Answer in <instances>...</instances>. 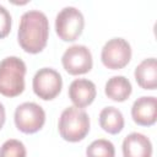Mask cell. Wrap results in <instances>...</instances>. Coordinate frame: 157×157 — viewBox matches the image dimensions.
<instances>
[{
	"instance_id": "cell-14",
	"label": "cell",
	"mask_w": 157,
	"mask_h": 157,
	"mask_svg": "<svg viewBox=\"0 0 157 157\" xmlns=\"http://www.w3.org/2000/svg\"><path fill=\"white\" fill-rule=\"evenodd\" d=\"M123 113L115 107H105L99 113V126L108 134H119L124 128Z\"/></svg>"
},
{
	"instance_id": "cell-12",
	"label": "cell",
	"mask_w": 157,
	"mask_h": 157,
	"mask_svg": "<svg viewBox=\"0 0 157 157\" xmlns=\"http://www.w3.org/2000/svg\"><path fill=\"white\" fill-rule=\"evenodd\" d=\"M137 85L144 90H156L157 87V61L156 58L144 59L134 72Z\"/></svg>"
},
{
	"instance_id": "cell-18",
	"label": "cell",
	"mask_w": 157,
	"mask_h": 157,
	"mask_svg": "<svg viewBox=\"0 0 157 157\" xmlns=\"http://www.w3.org/2000/svg\"><path fill=\"white\" fill-rule=\"evenodd\" d=\"M5 119H6V113H5V108L4 104L0 103V130L5 124Z\"/></svg>"
},
{
	"instance_id": "cell-9",
	"label": "cell",
	"mask_w": 157,
	"mask_h": 157,
	"mask_svg": "<svg viewBox=\"0 0 157 157\" xmlns=\"http://www.w3.org/2000/svg\"><path fill=\"white\" fill-rule=\"evenodd\" d=\"M132 120L141 126H151L157 119V98L155 96H142L131 107Z\"/></svg>"
},
{
	"instance_id": "cell-1",
	"label": "cell",
	"mask_w": 157,
	"mask_h": 157,
	"mask_svg": "<svg viewBox=\"0 0 157 157\" xmlns=\"http://www.w3.org/2000/svg\"><path fill=\"white\" fill-rule=\"evenodd\" d=\"M48 37L49 21L44 12L39 10H28L21 16L17 40L26 53H40L47 45Z\"/></svg>"
},
{
	"instance_id": "cell-2",
	"label": "cell",
	"mask_w": 157,
	"mask_h": 157,
	"mask_svg": "<svg viewBox=\"0 0 157 157\" xmlns=\"http://www.w3.org/2000/svg\"><path fill=\"white\" fill-rule=\"evenodd\" d=\"M27 67L18 56H6L0 61V94L17 97L25 91V75Z\"/></svg>"
},
{
	"instance_id": "cell-4",
	"label": "cell",
	"mask_w": 157,
	"mask_h": 157,
	"mask_svg": "<svg viewBox=\"0 0 157 157\" xmlns=\"http://www.w3.org/2000/svg\"><path fill=\"white\" fill-rule=\"evenodd\" d=\"M83 27V15L75 6H66L61 9L55 17V32L64 42L76 40L82 34Z\"/></svg>"
},
{
	"instance_id": "cell-7",
	"label": "cell",
	"mask_w": 157,
	"mask_h": 157,
	"mask_svg": "<svg viewBox=\"0 0 157 157\" xmlns=\"http://www.w3.org/2000/svg\"><path fill=\"white\" fill-rule=\"evenodd\" d=\"M32 87L37 97L43 101H52L63 88L61 75L52 67H42L34 74Z\"/></svg>"
},
{
	"instance_id": "cell-13",
	"label": "cell",
	"mask_w": 157,
	"mask_h": 157,
	"mask_svg": "<svg viewBox=\"0 0 157 157\" xmlns=\"http://www.w3.org/2000/svg\"><path fill=\"white\" fill-rule=\"evenodd\" d=\"M132 92V87L130 81L121 75L113 76L108 78L104 86L105 96L114 102H124L126 101Z\"/></svg>"
},
{
	"instance_id": "cell-16",
	"label": "cell",
	"mask_w": 157,
	"mask_h": 157,
	"mask_svg": "<svg viewBox=\"0 0 157 157\" xmlns=\"http://www.w3.org/2000/svg\"><path fill=\"white\" fill-rule=\"evenodd\" d=\"M27 151L22 141L16 139L6 140L0 147V157H26Z\"/></svg>"
},
{
	"instance_id": "cell-10",
	"label": "cell",
	"mask_w": 157,
	"mask_h": 157,
	"mask_svg": "<svg viewBox=\"0 0 157 157\" xmlns=\"http://www.w3.org/2000/svg\"><path fill=\"white\" fill-rule=\"evenodd\" d=\"M69 98L76 108H85L90 105L97 94L96 85L87 78H76L69 86Z\"/></svg>"
},
{
	"instance_id": "cell-3",
	"label": "cell",
	"mask_w": 157,
	"mask_h": 157,
	"mask_svg": "<svg viewBox=\"0 0 157 157\" xmlns=\"http://www.w3.org/2000/svg\"><path fill=\"white\" fill-rule=\"evenodd\" d=\"M58 130L65 141L78 142L83 140L90 131V117L81 108L74 105L67 107L60 114Z\"/></svg>"
},
{
	"instance_id": "cell-15",
	"label": "cell",
	"mask_w": 157,
	"mask_h": 157,
	"mask_svg": "<svg viewBox=\"0 0 157 157\" xmlns=\"http://www.w3.org/2000/svg\"><path fill=\"white\" fill-rule=\"evenodd\" d=\"M86 157H115V147L109 140L97 139L86 148Z\"/></svg>"
},
{
	"instance_id": "cell-5",
	"label": "cell",
	"mask_w": 157,
	"mask_h": 157,
	"mask_svg": "<svg viewBox=\"0 0 157 157\" xmlns=\"http://www.w3.org/2000/svg\"><path fill=\"white\" fill-rule=\"evenodd\" d=\"M15 125L23 134L39 131L45 123L44 109L34 102H25L15 109Z\"/></svg>"
},
{
	"instance_id": "cell-8",
	"label": "cell",
	"mask_w": 157,
	"mask_h": 157,
	"mask_svg": "<svg viewBox=\"0 0 157 157\" xmlns=\"http://www.w3.org/2000/svg\"><path fill=\"white\" fill-rule=\"evenodd\" d=\"M61 64L65 71L70 75L76 76L86 74L92 69L93 65L91 50L82 44L71 45L64 52L61 56Z\"/></svg>"
},
{
	"instance_id": "cell-17",
	"label": "cell",
	"mask_w": 157,
	"mask_h": 157,
	"mask_svg": "<svg viewBox=\"0 0 157 157\" xmlns=\"http://www.w3.org/2000/svg\"><path fill=\"white\" fill-rule=\"evenodd\" d=\"M11 26H12V18L10 12L6 10V7L0 5V39L5 38L10 33Z\"/></svg>"
},
{
	"instance_id": "cell-11",
	"label": "cell",
	"mask_w": 157,
	"mask_h": 157,
	"mask_svg": "<svg viewBox=\"0 0 157 157\" xmlns=\"http://www.w3.org/2000/svg\"><path fill=\"white\" fill-rule=\"evenodd\" d=\"M124 157H151L152 144L150 139L141 132H131L123 141Z\"/></svg>"
},
{
	"instance_id": "cell-6",
	"label": "cell",
	"mask_w": 157,
	"mask_h": 157,
	"mask_svg": "<svg viewBox=\"0 0 157 157\" xmlns=\"http://www.w3.org/2000/svg\"><path fill=\"white\" fill-rule=\"evenodd\" d=\"M130 43L120 37L109 39L102 48L101 60L102 64L110 70H119L125 67L131 59Z\"/></svg>"
}]
</instances>
